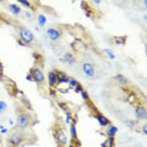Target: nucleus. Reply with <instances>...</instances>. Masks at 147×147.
I'll list each match as a JSON object with an SVG mask.
<instances>
[{"mask_svg":"<svg viewBox=\"0 0 147 147\" xmlns=\"http://www.w3.org/2000/svg\"><path fill=\"white\" fill-rule=\"evenodd\" d=\"M21 38L27 43H29L34 39V35L31 31L27 28H24L20 31Z\"/></svg>","mask_w":147,"mask_h":147,"instance_id":"f257e3e1","label":"nucleus"},{"mask_svg":"<svg viewBox=\"0 0 147 147\" xmlns=\"http://www.w3.org/2000/svg\"><path fill=\"white\" fill-rule=\"evenodd\" d=\"M83 70L84 73L88 77H92L94 74V69L91 65L88 63H86L83 65Z\"/></svg>","mask_w":147,"mask_h":147,"instance_id":"f03ea898","label":"nucleus"},{"mask_svg":"<svg viewBox=\"0 0 147 147\" xmlns=\"http://www.w3.org/2000/svg\"><path fill=\"white\" fill-rule=\"evenodd\" d=\"M33 77L34 79L36 81H42L45 79L44 75L42 73V72H40L38 69H36L33 72Z\"/></svg>","mask_w":147,"mask_h":147,"instance_id":"7ed1b4c3","label":"nucleus"},{"mask_svg":"<svg viewBox=\"0 0 147 147\" xmlns=\"http://www.w3.org/2000/svg\"><path fill=\"white\" fill-rule=\"evenodd\" d=\"M48 34L51 40H55L59 36V34L57 30L53 29H50L48 30Z\"/></svg>","mask_w":147,"mask_h":147,"instance_id":"20e7f679","label":"nucleus"},{"mask_svg":"<svg viewBox=\"0 0 147 147\" xmlns=\"http://www.w3.org/2000/svg\"><path fill=\"white\" fill-rule=\"evenodd\" d=\"M17 124L21 127H26L28 124V119L25 115H21L17 119Z\"/></svg>","mask_w":147,"mask_h":147,"instance_id":"39448f33","label":"nucleus"},{"mask_svg":"<svg viewBox=\"0 0 147 147\" xmlns=\"http://www.w3.org/2000/svg\"><path fill=\"white\" fill-rule=\"evenodd\" d=\"M136 116L140 119H146V111L145 109L143 107H139L136 110Z\"/></svg>","mask_w":147,"mask_h":147,"instance_id":"423d86ee","label":"nucleus"},{"mask_svg":"<svg viewBox=\"0 0 147 147\" xmlns=\"http://www.w3.org/2000/svg\"><path fill=\"white\" fill-rule=\"evenodd\" d=\"M21 140V137L20 136V134H14L12 136L11 141V142L14 144H17L19 143Z\"/></svg>","mask_w":147,"mask_h":147,"instance_id":"0eeeda50","label":"nucleus"},{"mask_svg":"<svg viewBox=\"0 0 147 147\" xmlns=\"http://www.w3.org/2000/svg\"><path fill=\"white\" fill-rule=\"evenodd\" d=\"M49 80L50 85H54L56 83V81H57V76L53 72H50L49 75Z\"/></svg>","mask_w":147,"mask_h":147,"instance_id":"6e6552de","label":"nucleus"},{"mask_svg":"<svg viewBox=\"0 0 147 147\" xmlns=\"http://www.w3.org/2000/svg\"><path fill=\"white\" fill-rule=\"evenodd\" d=\"M58 139L59 141H60L62 143H63V144H66L67 142V140H68L67 136H65V134L62 132L59 133V134H58Z\"/></svg>","mask_w":147,"mask_h":147,"instance_id":"1a4fd4ad","label":"nucleus"},{"mask_svg":"<svg viewBox=\"0 0 147 147\" xmlns=\"http://www.w3.org/2000/svg\"><path fill=\"white\" fill-rule=\"evenodd\" d=\"M10 9L14 14H18L20 12V7L15 4H12L10 5Z\"/></svg>","mask_w":147,"mask_h":147,"instance_id":"9d476101","label":"nucleus"},{"mask_svg":"<svg viewBox=\"0 0 147 147\" xmlns=\"http://www.w3.org/2000/svg\"><path fill=\"white\" fill-rule=\"evenodd\" d=\"M117 131V128L114 126H110L107 129V133L109 135H114Z\"/></svg>","mask_w":147,"mask_h":147,"instance_id":"9b49d317","label":"nucleus"},{"mask_svg":"<svg viewBox=\"0 0 147 147\" xmlns=\"http://www.w3.org/2000/svg\"><path fill=\"white\" fill-rule=\"evenodd\" d=\"M38 20H39V23L40 26H44L46 23V18L44 15H40L38 17Z\"/></svg>","mask_w":147,"mask_h":147,"instance_id":"f8f14e48","label":"nucleus"},{"mask_svg":"<svg viewBox=\"0 0 147 147\" xmlns=\"http://www.w3.org/2000/svg\"><path fill=\"white\" fill-rule=\"evenodd\" d=\"M97 118H98V120H99V122L102 125H106L108 123V120L104 117L98 116Z\"/></svg>","mask_w":147,"mask_h":147,"instance_id":"ddd939ff","label":"nucleus"},{"mask_svg":"<svg viewBox=\"0 0 147 147\" xmlns=\"http://www.w3.org/2000/svg\"><path fill=\"white\" fill-rule=\"evenodd\" d=\"M105 52L107 53V55L109 56L111 59H114L115 58V55L114 54V53L111 51V50H110V49H105Z\"/></svg>","mask_w":147,"mask_h":147,"instance_id":"4468645a","label":"nucleus"},{"mask_svg":"<svg viewBox=\"0 0 147 147\" xmlns=\"http://www.w3.org/2000/svg\"><path fill=\"white\" fill-rule=\"evenodd\" d=\"M117 79L118 80L119 82L121 83H125L126 81V79H125V77L122 76V75H119V76H118L117 77Z\"/></svg>","mask_w":147,"mask_h":147,"instance_id":"2eb2a0df","label":"nucleus"},{"mask_svg":"<svg viewBox=\"0 0 147 147\" xmlns=\"http://www.w3.org/2000/svg\"><path fill=\"white\" fill-rule=\"evenodd\" d=\"M70 132L72 133V135L73 137L76 136V129H75V126L73 125H72L70 127Z\"/></svg>","mask_w":147,"mask_h":147,"instance_id":"dca6fc26","label":"nucleus"},{"mask_svg":"<svg viewBox=\"0 0 147 147\" xmlns=\"http://www.w3.org/2000/svg\"><path fill=\"white\" fill-rule=\"evenodd\" d=\"M7 107L6 103L3 101H0V112L3 111Z\"/></svg>","mask_w":147,"mask_h":147,"instance_id":"f3484780","label":"nucleus"},{"mask_svg":"<svg viewBox=\"0 0 147 147\" xmlns=\"http://www.w3.org/2000/svg\"><path fill=\"white\" fill-rule=\"evenodd\" d=\"M111 142H112V140L111 139H108L105 142L104 144H103L104 147H111Z\"/></svg>","mask_w":147,"mask_h":147,"instance_id":"a211bd4d","label":"nucleus"},{"mask_svg":"<svg viewBox=\"0 0 147 147\" xmlns=\"http://www.w3.org/2000/svg\"><path fill=\"white\" fill-rule=\"evenodd\" d=\"M19 2H21L23 4L27 6V7H29V6H30V3H29V2H28L27 1H25V0H24V1H19Z\"/></svg>","mask_w":147,"mask_h":147,"instance_id":"6ab92c4d","label":"nucleus"},{"mask_svg":"<svg viewBox=\"0 0 147 147\" xmlns=\"http://www.w3.org/2000/svg\"><path fill=\"white\" fill-rule=\"evenodd\" d=\"M0 129H1V132L2 134L7 133V132H8V130L7 129H5V128L3 126H2V128H0Z\"/></svg>","mask_w":147,"mask_h":147,"instance_id":"aec40b11","label":"nucleus"},{"mask_svg":"<svg viewBox=\"0 0 147 147\" xmlns=\"http://www.w3.org/2000/svg\"><path fill=\"white\" fill-rule=\"evenodd\" d=\"M143 130H144V133L145 134L147 133V126H146V125H145V126H144V127Z\"/></svg>","mask_w":147,"mask_h":147,"instance_id":"412c9836","label":"nucleus"},{"mask_svg":"<svg viewBox=\"0 0 147 147\" xmlns=\"http://www.w3.org/2000/svg\"><path fill=\"white\" fill-rule=\"evenodd\" d=\"M70 84H71L72 86H75V85H76V81H75V80H71V81H70Z\"/></svg>","mask_w":147,"mask_h":147,"instance_id":"4be33fe9","label":"nucleus"},{"mask_svg":"<svg viewBox=\"0 0 147 147\" xmlns=\"http://www.w3.org/2000/svg\"><path fill=\"white\" fill-rule=\"evenodd\" d=\"M82 95H83V98H87V97H88V95H87V93H86V92H83V93H82Z\"/></svg>","mask_w":147,"mask_h":147,"instance_id":"5701e85b","label":"nucleus"},{"mask_svg":"<svg viewBox=\"0 0 147 147\" xmlns=\"http://www.w3.org/2000/svg\"><path fill=\"white\" fill-rule=\"evenodd\" d=\"M69 120H70V116H69V115H68V116H67V122L68 123H69Z\"/></svg>","mask_w":147,"mask_h":147,"instance_id":"b1692460","label":"nucleus"}]
</instances>
